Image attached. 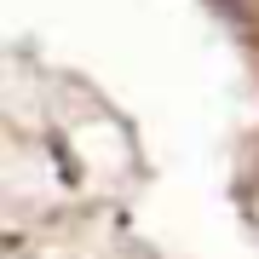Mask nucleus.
Listing matches in <instances>:
<instances>
[{"label":"nucleus","instance_id":"1","mask_svg":"<svg viewBox=\"0 0 259 259\" xmlns=\"http://www.w3.org/2000/svg\"><path fill=\"white\" fill-rule=\"evenodd\" d=\"M207 6H219V12H225V6H231V0H207Z\"/></svg>","mask_w":259,"mask_h":259}]
</instances>
